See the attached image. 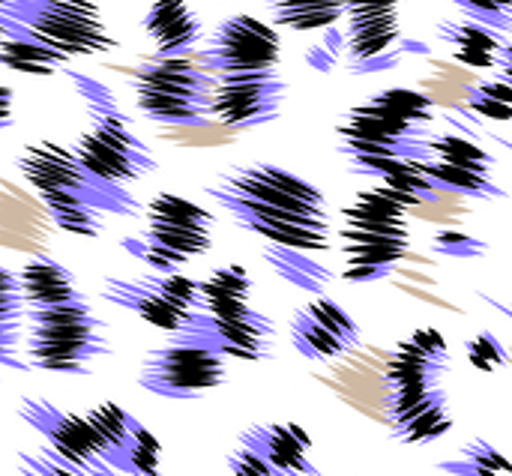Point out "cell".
Returning <instances> with one entry per match:
<instances>
[{
    "label": "cell",
    "mask_w": 512,
    "mask_h": 476,
    "mask_svg": "<svg viewBox=\"0 0 512 476\" xmlns=\"http://www.w3.org/2000/svg\"><path fill=\"white\" fill-rule=\"evenodd\" d=\"M207 195L225 207L240 228L273 246L300 252H324L330 246L324 192L279 165H237L210 183Z\"/></svg>",
    "instance_id": "obj_1"
},
{
    "label": "cell",
    "mask_w": 512,
    "mask_h": 476,
    "mask_svg": "<svg viewBox=\"0 0 512 476\" xmlns=\"http://www.w3.org/2000/svg\"><path fill=\"white\" fill-rule=\"evenodd\" d=\"M72 78H75L78 96L87 102V111H90V126L78 135L72 147L81 165L93 171L96 177L108 183H120V186L153 174L159 162L153 159L150 147L135 135L129 117L117 111L114 93L87 75H72Z\"/></svg>",
    "instance_id": "obj_2"
},
{
    "label": "cell",
    "mask_w": 512,
    "mask_h": 476,
    "mask_svg": "<svg viewBox=\"0 0 512 476\" xmlns=\"http://www.w3.org/2000/svg\"><path fill=\"white\" fill-rule=\"evenodd\" d=\"M0 33L33 39L66 60L105 54L117 45L99 0H0Z\"/></svg>",
    "instance_id": "obj_3"
},
{
    "label": "cell",
    "mask_w": 512,
    "mask_h": 476,
    "mask_svg": "<svg viewBox=\"0 0 512 476\" xmlns=\"http://www.w3.org/2000/svg\"><path fill=\"white\" fill-rule=\"evenodd\" d=\"M135 87V105L144 117L177 126L210 117L216 72L201 60V51L189 54H150L138 66L123 69Z\"/></svg>",
    "instance_id": "obj_4"
},
{
    "label": "cell",
    "mask_w": 512,
    "mask_h": 476,
    "mask_svg": "<svg viewBox=\"0 0 512 476\" xmlns=\"http://www.w3.org/2000/svg\"><path fill=\"white\" fill-rule=\"evenodd\" d=\"M27 366L54 375H84L93 360L105 357L111 342L90 303L69 300L27 309Z\"/></svg>",
    "instance_id": "obj_5"
},
{
    "label": "cell",
    "mask_w": 512,
    "mask_h": 476,
    "mask_svg": "<svg viewBox=\"0 0 512 476\" xmlns=\"http://www.w3.org/2000/svg\"><path fill=\"white\" fill-rule=\"evenodd\" d=\"M15 168L42 201H81L102 213L141 216V204L120 183H108L96 177L81 165V159L72 150L54 141L27 144L18 153Z\"/></svg>",
    "instance_id": "obj_6"
},
{
    "label": "cell",
    "mask_w": 512,
    "mask_h": 476,
    "mask_svg": "<svg viewBox=\"0 0 512 476\" xmlns=\"http://www.w3.org/2000/svg\"><path fill=\"white\" fill-rule=\"evenodd\" d=\"M144 216V234L126 237L123 249L156 273H177L213 246V213L189 198L162 192L144 207Z\"/></svg>",
    "instance_id": "obj_7"
},
{
    "label": "cell",
    "mask_w": 512,
    "mask_h": 476,
    "mask_svg": "<svg viewBox=\"0 0 512 476\" xmlns=\"http://www.w3.org/2000/svg\"><path fill=\"white\" fill-rule=\"evenodd\" d=\"M342 153L351 159L354 171H363L381 159H432V132L429 126L411 123L408 117L396 114L381 96L348 111L345 123L339 126Z\"/></svg>",
    "instance_id": "obj_8"
},
{
    "label": "cell",
    "mask_w": 512,
    "mask_h": 476,
    "mask_svg": "<svg viewBox=\"0 0 512 476\" xmlns=\"http://www.w3.org/2000/svg\"><path fill=\"white\" fill-rule=\"evenodd\" d=\"M228 381V357L189 336H174L150 351L138 369V387L168 399H192Z\"/></svg>",
    "instance_id": "obj_9"
},
{
    "label": "cell",
    "mask_w": 512,
    "mask_h": 476,
    "mask_svg": "<svg viewBox=\"0 0 512 476\" xmlns=\"http://www.w3.org/2000/svg\"><path fill=\"white\" fill-rule=\"evenodd\" d=\"M288 84L276 75V69L258 72H216L210 117L240 129L273 123L282 114Z\"/></svg>",
    "instance_id": "obj_10"
},
{
    "label": "cell",
    "mask_w": 512,
    "mask_h": 476,
    "mask_svg": "<svg viewBox=\"0 0 512 476\" xmlns=\"http://www.w3.org/2000/svg\"><path fill=\"white\" fill-rule=\"evenodd\" d=\"M282 51L279 33L255 15H231L225 18L207 39L201 60L213 72H258L276 69Z\"/></svg>",
    "instance_id": "obj_11"
},
{
    "label": "cell",
    "mask_w": 512,
    "mask_h": 476,
    "mask_svg": "<svg viewBox=\"0 0 512 476\" xmlns=\"http://www.w3.org/2000/svg\"><path fill=\"white\" fill-rule=\"evenodd\" d=\"M342 255L348 282H375L384 279L405 255H411L408 222H369V219H342Z\"/></svg>",
    "instance_id": "obj_12"
},
{
    "label": "cell",
    "mask_w": 512,
    "mask_h": 476,
    "mask_svg": "<svg viewBox=\"0 0 512 476\" xmlns=\"http://www.w3.org/2000/svg\"><path fill=\"white\" fill-rule=\"evenodd\" d=\"M399 3L402 0H351L348 3V57L354 72H381L396 69L402 54L393 48L402 36L399 30Z\"/></svg>",
    "instance_id": "obj_13"
},
{
    "label": "cell",
    "mask_w": 512,
    "mask_h": 476,
    "mask_svg": "<svg viewBox=\"0 0 512 476\" xmlns=\"http://www.w3.org/2000/svg\"><path fill=\"white\" fill-rule=\"evenodd\" d=\"M18 414L21 420L36 429L48 447L63 456L66 462H72L75 468H81L84 474L90 476H123L117 474L102 456H99V447H96V438H93V429L87 423V417H75V414H66L42 399H21L18 405Z\"/></svg>",
    "instance_id": "obj_14"
},
{
    "label": "cell",
    "mask_w": 512,
    "mask_h": 476,
    "mask_svg": "<svg viewBox=\"0 0 512 476\" xmlns=\"http://www.w3.org/2000/svg\"><path fill=\"white\" fill-rule=\"evenodd\" d=\"M180 336H189V339H195L201 345H210L225 357L258 363V360L273 357L276 327H273V321L267 315H261L255 309H246V312H237V315L198 312L195 321Z\"/></svg>",
    "instance_id": "obj_15"
},
{
    "label": "cell",
    "mask_w": 512,
    "mask_h": 476,
    "mask_svg": "<svg viewBox=\"0 0 512 476\" xmlns=\"http://www.w3.org/2000/svg\"><path fill=\"white\" fill-rule=\"evenodd\" d=\"M291 342L300 357L324 363L345 357L351 348L360 345L357 321L330 297H315L300 306L291 318Z\"/></svg>",
    "instance_id": "obj_16"
},
{
    "label": "cell",
    "mask_w": 512,
    "mask_h": 476,
    "mask_svg": "<svg viewBox=\"0 0 512 476\" xmlns=\"http://www.w3.org/2000/svg\"><path fill=\"white\" fill-rule=\"evenodd\" d=\"M387 414H390V432L402 444L438 441L453 429V420L447 414V393L441 390V384L390 390Z\"/></svg>",
    "instance_id": "obj_17"
},
{
    "label": "cell",
    "mask_w": 512,
    "mask_h": 476,
    "mask_svg": "<svg viewBox=\"0 0 512 476\" xmlns=\"http://www.w3.org/2000/svg\"><path fill=\"white\" fill-rule=\"evenodd\" d=\"M447 369H450L447 339L435 327H423L396 345V351L387 363L384 381H387V390L438 387L441 375Z\"/></svg>",
    "instance_id": "obj_18"
},
{
    "label": "cell",
    "mask_w": 512,
    "mask_h": 476,
    "mask_svg": "<svg viewBox=\"0 0 512 476\" xmlns=\"http://www.w3.org/2000/svg\"><path fill=\"white\" fill-rule=\"evenodd\" d=\"M102 297L120 309H129L135 312L138 318H144L150 327L162 330V333H171V336H180L198 312H186L180 309L156 282V276H141V279H114L108 276L102 282Z\"/></svg>",
    "instance_id": "obj_19"
},
{
    "label": "cell",
    "mask_w": 512,
    "mask_h": 476,
    "mask_svg": "<svg viewBox=\"0 0 512 476\" xmlns=\"http://www.w3.org/2000/svg\"><path fill=\"white\" fill-rule=\"evenodd\" d=\"M3 246L30 252V255H45L51 234H54V216L45 207L39 195L24 192L12 180H3Z\"/></svg>",
    "instance_id": "obj_20"
},
{
    "label": "cell",
    "mask_w": 512,
    "mask_h": 476,
    "mask_svg": "<svg viewBox=\"0 0 512 476\" xmlns=\"http://www.w3.org/2000/svg\"><path fill=\"white\" fill-rule=\"evenodd\" d=\"M246 441H252L282 474L288 476H315L312 462V438L297 423H258L243 432Z\"/></svg>",
    "instance_id": "obj_21"
},
{
    "label": "cell",
    "mask_w": 512,
    "mask_h": 476,
    "mask_svg": "<svg viewBox=\"0 0 512 476\" xmlns=\"http://www.w3.org/2000/svg\"><path fill=\"white\" fill-rule=\"evenodd\" d=\"M144 30L156 45V54H189L204 36L198 12L186 0H156L144 15Z\"/></svg>",
    "instance_id": "obj_22"
},
{
    "label": "cell",
    "mask_w": 512,
    "mask_h": 476,
    "mask_svg": "<svg viewBox=\"0 0 512 476\" xmlns=\"http://www.w3.org/2000/svg\"><path fill=\"white\" fill-rule=\"evenodd\" d=\"M18 282H21V294H24L27 309L57 306V303H69V300L84 297L75 285V276L48 255H33L18 270Z\"/></svg>",
    "instance_id": "obj_23"
},
{
    "label": "cell",
    "mask_w": 512,
    "mask_h": 476,
    "mask_svg": "<svg viewBox=\"0 0 512 476\" xmlns=\"http://www.w3.org/2000/svg\"><path fill=\"white\" fill-rule=\"evenodd\" d=\"M438 36L453 48L450 57H456L459 63L471 66V69H489L498 66L501 48H504V36L480 21H441L438 24Z\"/></svg>",
    "instance_id": "obj_24"
},
{
    "label": "cell",
    "mask_w": 512,
    "mask_h": 476,
    "mask_svg": "<svg viewBox=\"0 0 512 476\" xmlns=\"http://www.w3.org/2000/svg\"><path fill=\"white\" fill-rule=\"evenodd\" d=\"M84 417H87V423H90V429H93L99 456H102L117 474H123L129 444L135 441L141 423H138L129 411H123L120 405H114V402L96 405V408H90Z\"/></svg>",
    "instance_id": "obj_25"
},
{
    "label": "cell",
    "mask_w": 512,
    "mask_h": 476,
    "mask_svg": "<svg viewBox=\"0 0 512 476\" xmlns=\"http://www.w3.org/2000/svg\"><path fill=\"white\" fill-rule=\"evenodd\" d=\"M249 294H252V279L240 264H228L213 270L201 282V303L207 315H237L249 309Z\"/></svg>",
    "instance_id": "obj_26"
},
{
    "label": "cell",
    "mask_w": 512,
    "mask_h": 476,
    "mask_svg": "<svg viewBox=\"0 0 512 476\" xmlns=\"http://www.w3.org/2000/svg\"><path fill=\"white\" fill-rule=\"evenodd\" d=\"M270 6V15L279 27L309 33V30H327L342 15H348L351 0H264Z\"/></svg>",
    "instance_id": "obj_27"
},
{
    "label": "cell",
    "mask_w": 512,
    "mask_h": 476,
    "mask_svg": "<svg viewBox=\"0 0 512 476\" xmlns=\"http://www.w3.org/2000/svg\"><path fill=\"white\" fill-rule=\"evenodd\" d=\"M0 63L12 72H24V75H51L57 66L66 63V57L33 42V39L0 33Z\"/></svg>",
    "instance_id": "obj_28"
},
{
    "label": "cell",
    "mask_w": 512,
    "mask_h": 476,
    "mask_svg": "<svg viewBox=\"0 0 512 476\" xmlns=\"http://www.w3.org/2000/svg\"><path fill=\"white\" fill-rule=\"evenodd\" d=\"M237 129L222 123V120H210V117H201V120H189V123H177V126H165L159 129V138L168 141V144H177V147H192V150H210V147H225V144H234L237 141Z\"/></svg>",
    "instance_id": "obj_29"
},
{
    "label": "cell",
    "mask_w": 512,
    "mask_h": 476,
    "mask_svg": "<svg viewBox=\"0 0 512 476\" xmlns=\"http://www.w3.org/2000/svg\"><path fill=\"white\" fill-rule=\"evenodd\" d=\"M426 174L441 186V189H450V192H459L465 198H504L507 192L486 174H477V171H465V168H456V165H444V162H423Z\"/></svg>",
    "instance_id": "obj_30"
},
{
    "label": "cell",
    "mask_w": 512,
    "mask_h": 476,
    "mask_svg": "<svg viewBox=\"0 0 512 476\" xmlns=\"http://www.w3.org/2000/svg\"><path fill=\"white\" fill-rule=\"evenodd\" d=\"M441 471L456 476H512V462L489 441H474L456 459L441 462Z\"/></svg>",
    "instance_id": "obj_31"
},
{
    "label": "cell",
    "mask_w": 512,
    "mask_h": 476,
    "mask_svg": "<svg viewBox=\"0 0 512 476\" xmlns=\"http://www.w3.org/2000/svg\"><path fill=\"white\" fill-rule=\"evenodd\" d=\"M432 159L492 177V156L480 144H474L462 135H435L432 138Z\"/></svg>",
    "instance_id": "obj_32"
},
{
    "label": "cell",
    "mask_w": 512,
    "mask_h": 476,
    "mask_svg": "<svg viewBox=\"0 0 512 476\" xmlns=\"http://www.w3.org/2000/svg\"><path fill=\"white\" fill-rule=\"evenodd\" d=\"M267 258L285 279H291L294 285H300L306 291H321L330 282V273L321 264H315L312 258H306V252H300V249L270 246Z\"/></svg>",
    "instance_id": "obj_33"
},
{
    "label": "cell",
    "mask_w": 512,
    "mask_h": 476,
    "mask_svg": "<svg viewBox=\"0 0 512 476\" xmlns=\"http://www.w3.org/2000/svg\"><path fill=\"white\" fill-rule=\"evenodd\" d=\"M54 216V225L75 237H99L102 234V210L81 201H45Z\"/></svg>",
    "instance_id": "obj_34"
},
{
    "label": "cell",
    "mask_w": 512,
    "mask_h": 476,
    "mask_svg": "<svg viewBox=\"0 0 512 476\" xmlns=\"http://www.w3.org/2000/svg\"><path fill=\"white\" fill-rule=\"evenodd\" d=\"M123 476H162V444L150 429H138L135 441L129 444Z\"/></svg>",
    "instance_id": "obj_35"
},
{
    "label": "cell",
    "mask_w": 512,
    "mask_h": 476,
    "mask_svg": "<svg viewBox=\"0 0 512 476\" xmlns=\"http://www.w3.org/2000/svg\"><path fill=\"white\" fill-rule=\"evenodd\" d=\"M471 111H477L480 117L498 120V123H512V84L504 78L498 81H483L477 87V96L471 102Z\"/></svg>",
    "instance_id": "obj_36"
},
{
    "label": "cell",
    "mask_w": 512,
    "mask_h": 476,
    "mask_svg": "<svg viewBox=\"0 0 512 476\" xmlns=\"http://www.w3.org/2000/svg\"><path fill=\"white\" fill-rule=\"evenodd\" d=\"M18 468L24 476H90L63 456H57L51 447H36L27 453H18Z\"/></svg>",
    "instance_id": "obj_37"
},
{
    "label": "cell",
    "mask_w": 512,
    "mask_h": 476,
    "mask_svg": "<svg viewBox=\"0 0 512 476\" xmlns=\"http://www.w3.org/2000/svg\"><path fill=\"white\" fill-rule=\"evenodd\" d=\"M228 476H288L282 474L252 441L240 435L237 447L228 453Z\"/></svg>",
    "instance_id": "obj_38"
},
{
    "label": "cell",
    "mask_w": 512,
    "mask_h": 476,
    "mask_svg": "<svg viewBox=\"0 0 512 476\" xmlns=\"http://www.w3.org/2000/svg\"><path fill=\"white\" fill-rule=\"evenodd\" d=\"M417 90L432 105H444V108H471V102L477 96V87H465V84H456V81H447V78H438V75L420 78Z\"/></svg>",
    "instance_id": "obj_39"
},
{
    "label": "cell",
    "mask_w": 512,
    "mask_h": 476,
    "mask_svg": "<svg viewBox=\"0 0 512 476\" xmlns=\"http://www.w3.org/2000/svg\"><path fill=\"white\" fill-rule=\"evenodd\" d=\"M468 363L477 369V372H498L501 366L510 363V354L504 351L501 339L492 333V330H483L477 333L471 342H468Z\"/></svg>",
    "instance_id": "obj_40"
},
{
    "label": "cell",
    "mask_w": 512,
    "mask_h": 476,
    "mask_svg": "<svg viewBox=\"0 0 512 476\" xmlns=\"http://www.w3.org/2000/svg\"><path fill=\"white\" fill-rule=\"evenodd\" d=\"M462 6V12L471 21L489 24L495 30H510L512 24V0H450Z\"/></svg>",
    "instance_id": "obj_41"
},
{
    "label": "cell",
    "mask_w": 512,
    "mask_h": 476,
    "mask_svg": "<svg viewBox=\"0 0 512 476\" xmlns=\"http://www.w3.org/2000/svg\"><path fill=\"white\" fill-rule=\"evenodd\" d=\"M435 249L444 252V255H453V258H477L486 252V243L462 234V231H441L435 237Z\"/></svg>",
    "instance_id": "obj_42"
},
{
    "label": "cell",
    "mask_w": 512,
    "mask_h": 476,
    "mask_svg": "<svg viewBox=\"0 0 512 476\" xmlns=\"http://www.w3.org/2000/svg\"><path fill=\"white\" fill-rule=\"evenodd\" d=\"M429 69H432V75L447 78V81H456V84H465V87H480L483 84L480 72L471 69V66H465V63H459L456 57H432L429 60Z\"/></svg>",
    "instance_id": "obj_43"
},
{
    "label": "cell",
    "mask_w": 512,
    "mask_h": 476,
    "mask_svg": "<svg viewBox=\"0 0 512 476\" xmlns=\"http://www.w3.org/2000/svg\"><path fill=\"white\" fill-rule=\"evenodd\" d=\"M498 75L507 81V84H512V24H510V39L504 42V48H501V57H498Z\"/></svg>",
    "instance_id": "obj_44"
},
{
    "label": "cell",
    "mask_w": 512,
    "mask_h": 476,
    "mask_svg": "<svg viewBox=\"0 0 512 476\" xmlns=\"http://www.w3.org/2000/svg\"><path fill=\"white\" fill-rule=\"evenodd\" d=\"M9 111H12V90L3 87V126L9 123Z\"/></svg>",
    "instance_id": "obj_45"
},
{
    "label": "cell",
    "mask_w": 512,
    "mask_h": 476,
    "mask_svg": "<svg viewBox=\"0 0 512 476\" xmlns=\"http://www.w3.org/2000/svg\"><path fill=\"white\" fill-rule=\"evenodd\" d=\"M495 141H498V144H504V147H510V150H512L510 138H501V135H495Z\"/></svg>",
    "instance_id": "obj_46"
}]
</instances>
